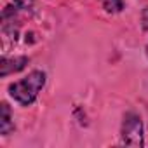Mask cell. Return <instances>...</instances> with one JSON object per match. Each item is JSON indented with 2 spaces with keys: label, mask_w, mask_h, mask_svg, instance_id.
<instances>
[{
  "label": "cell",
  "mask_w": 148,
  "mask_h": 148,
  "mask_svg": "<svg viewBox=\"0 0 148 148\" xmlns=\"http://www.w3.org/2000/svg\"><path fill=\"white\" fill-rule=\"evenodd\" d=\"M44 86H45V73L40 71V70H35L28 77H25L23 80L11 84L9 86V94L21 106H28L37 99V96H38V92L42 91Z\"/></svg>",
  "instance_id": "6da1fadb"
},
{
  "label": "cell",
  "mask_w": 148,
  "mask_h": 148,
  "mask_svg": "<svg viewBox=\"0 0 148 148\" xmlns=\"http://www.w3.org/2000/svg\"><path fill=\"white\" fill-rule=\"evenodd\" d=\"M122 145L143 146V124L136 113H127L122 122Z\"/></svg>",
  "instance_id": "7a4b0ae2"
},
{
  "label": "cell",
  "mask_w": 148,
  "mask_h": 148,
  "mask_svg": "<svg viewBox=\"0 0 148 148\" xmlns=\"http://www.w3.org/2000/svg\"><path fill=\"white\" fill-rule=\"evenodd\" d=\"M141 23H143V28L145 30H148V7L143 11V14H141Z\"/></svg>",
  "instance_id": "52a82bcc"
},
{
  "label": "cell",
  "mask_w": 148,
  "mask_h": 148,
  "mask_svg": "<svg viewBox=\"0 0 148 148\" xmlns=\"http://www.w3.org/2000/svg\"><path fill=\"white\" fill-rule=\"evenodd\" d=\"M28 63V58H25V56H21V58H12V59H7V58H4L2 59V77H7L9 73H12V71H19V70H23L25 68V64Z\"/></svg>",
  "instance_id": "3957f363"
},
{
  "label": "cell",
  "mask_w": 148,
  "mask_h": 148,
  "mask_svg": "<svg viewBox=\"0 0 148 148\" xmlns=\"http://www.w3.org/2000/svg\"><path fill=\"white\" fill-rule=\"evenodd\" d=\"M16 9H32L33 0H14Z\"/></svg>",
  "instance_id": "8992f818"
},
{
  "label": "cell",
  "mask_w": 148,
  "mask_h": 148,
  "mask_svg": "<svg viewBox=\"0 0 148 148\" xmlns=\"http://www.w3.org/2000/svg\"><path fill=\"white\" fill-rule=\"evenodd\" d=\"M146 56H148V45H146Z\"/></svg>",
  "instance_id": "ba28073f"
},
{
  "label": "cell",
  "mask_w": 148,
  "mask_h": 148,
  "mask_svg": "<svg viewBox=\"0 0 148 148\" xmlns=\"http://www.w3.org/2000/svg\"><path fill=\"white\" fill-rule=\"evenodd\" d=\"M12 129H14V124H12V119H11L9 105H7V103H2V117H0V134H2V136H7Z\"/></svg>",
  "instance_id": "277c9868"
},
{
  "label": "cell",
  "mask_w": 148,
  "mask_h": 148,
  "mask_svg": "<svg viewBox=\"0 0 148 148\" xmlns=\"http://www.w3.org/2000/svg\"><path fill=\"white\" fill-rule=\"evenodd\" d=\"M99 2H101L103 9H105L106 12H112V14L120 12L122 7H124V2H122V0H99Z\"/></svg>",
  "instance_id": "5b68a950"
}]
</instances>
